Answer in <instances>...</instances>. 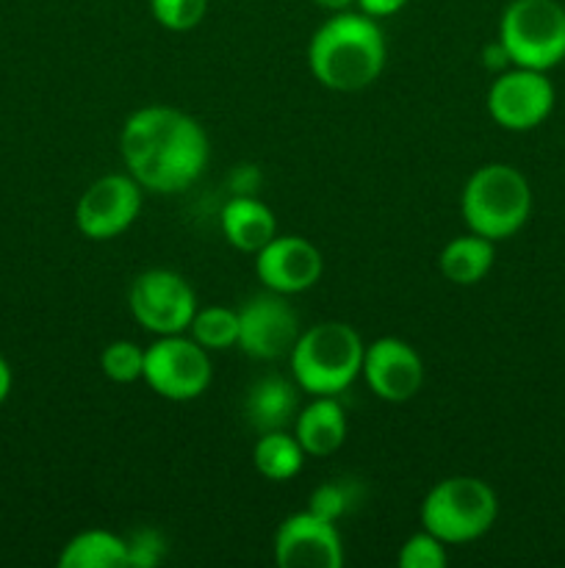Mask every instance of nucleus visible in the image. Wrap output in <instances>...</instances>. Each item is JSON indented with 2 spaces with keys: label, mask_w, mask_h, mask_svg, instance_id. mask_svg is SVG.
I'll use <instances>...</instances> for the list:
<instances>
[{
  "label": "nucleus",
  "mask_w": 565,
  "mask_h": 568,
  "mask_svg": "<svg viewBox=\"0 0 565 568\" xmlns=\"http://www.w3.org/2000/svg\"><path fill=\"white\" fill-rule=\"evenodd\" d=\"M120 153L138 186L177 194L203 175L210 148L208 133L186 111L144 105L122 125Z\"/></svg>",
  "instance_id": "obj_1"
},
{
  "label": "nucleus",
  "mask_w": 565,
  "mask_h": 568,
  "mask_svg": "<svg viewBox=\"0 0 565 568\" xmlns=\"http://www.w3.org/2000/svg\"><path fill=\"white\" fill-rule=\"evenodd\" d=\"M316 81L332 92H360L380 78L386 67V37L374 17L336 11L316 28L308 48Z\"/></svg>",
  "instance_id": "obj_2"
},
{
  "label": "nucleus",
  "mask_w": 565,
  "mask_h": 568,
  "mask_svg": "<svg viewBox=\"0 0 565 568\" xmlns=\"http://www.w3.org/2000/svg\"><path fill=\"white\" fill-rule=\"evenodd\" d=\"M366 344L343 322H319L299 333L291 349L294 383L310 397H338L360 375Z\"/></svg>",
  "instance_id": "obj_3"
},
{
  "label": "nucleus",
  "mask_w": 565,
  "mask_h": 568,
  "mask_svg": "<svg viewBox=\"0 0 565 568\" xmlns=\"http://www.w3.org/2000/svg\"><path fill=\"white\" fill-rule=\"evenodd\" d=\"M460 209L471 233L491 239L493 244L504 242L530 220V181L510 164H485L465 181Z\"/></svg>",
  "instance_id": "obj_4"
},
{
  "label": "nucleus",
  "mask_w": 565,
  "mask_h": 568,
  "mask_svg": "<svg viewBox=\"0 0 565 568\" xmlns=\"http://www.w3.org/2000/svg\"><path fill=\"white\" fill-rule=\"evenodd\" d=\"M499 516L496 491L480 477H446L421 503V525L443 544H469L485 536Z\"/></svg>",
  "instance_id": "obj_5"
},
{
  "label": "nucleus",
  "mask_w": 565,
  "mask_h": 568,
  "mask_svg": "<svg viewBox=\"0 0 565 568\" xmlns=\"http://www.w3.org/2000/svg\"><path fill=\"white\" fill-rule=\"evenodd\" d=\"M510 64L548 72L565 61V6L559 0H510L499 20Z\"/></svg>",
  "instance_id": "obj_6"
},
{
  "label": "nucleus",
  "mask_w": 565,
  "mask_h": 568,
  "mask_svg": "<svg viewBox=\"0 0 565 568\" xmlns=\"http://www.w3.org/2000/svg\"><path fill=\"white\" fill-rule=\"evenodd\" d=\"M208 349L199 347L194 338L158 336V342L144 349V372L142 381L153 388L158 397L172 403H188L205 394L210 386Z\"/></svg>",
  "instance_id": "obj_7"
},
{
  "label": "nucleus",
  "mask_w": 565,
  "mask_h": 568,
  "mask_svg": "<svg viewBox=\"0 0 565 568\" xmlns=\"http://www.w3.org/2000/svg\"><path fill=\"white\" fill-rule=\"evenodd\" d=\"M127 305L138 325L155 336L188 331L197 314V294L186 277L172 270H147L131 283Z\"/></svg>",
  "instance_id": "obj_8"
},
{
  "label": "nucleus",
  "mask_w": 565,
  "mask_h": 568,
  "mask_svg": "<svg viewBox=\"0 0 565 568\" xmlns=\"http://www.w3.org/2000/svg\"><path fill=\"white\" fill-rule=\"evenodd\" d=\"M554 83L546 72L513 67L499 72L487 89V114L504 131H535L554 111Z\"/></svg>",
  "instance_id": "obj_9"
},
{
  "label": "nucleus",
  "mask_w": 565,
  "mask_h": 568,
  "mask_svg": "<svg viewBox=\"0 0 565 568\" xmlns=\"http://www.w3.org/2000/svg\"><path fill=\"white\" fill-rule=\"evenodd\" d=\"M142 211V186L133 175H103L81 194L75 205V227L92 242L122 236Z\"/></svg>",
  "instance_id": "obj_10"
},
{
  "label": "nucleus",
  "mask_w": 565,
  "mask_h": 568,
  "mask_svg": "<svg viewBox=\"0 0 565 568\" xmlns=\"http://www.w3.org/2000/svg\"><path fill=\"white\" fill-rule=\"evenodd\" d=\"M299 338V320L282 294H258L238 311V347L255 361L291 355Z\"/></svg>",
  "instance_id": "obj_11"
},
{
  "label": "nucleus",
  "mask_w": 565,
  "mask_h": 568,
  "mask_svg": "<svg viewBox=\"0 0 565 568\" xmlns=\"http://www.w3.org/2000/svg\"><path fill=\"white\" fill-rule=\"evenodd\" d=\"M275 564L282 568H341L343 544L336 521L302 510L277 527Z\"/></svg>",
  "instance_id": "obj_12"
},
{
  "label": "nucleus",
  "mask_w": 565,
  "mask_h": 568,
  "mask_svg": "<svg viewBox=\"0 0 565 568\" xmlns=\"http://www.w3.org/2000/svg\"><path fill=\"white\" fill-rule=\"evenodd\" d=\"M360 375L366 377L371 392L386 403H408L421 392L424 364L408 342L386 336L366 347Z\"/></svg>",
  "instance_id": "obj_13"
},
{
  "label": "nucleus",
  "mask_w": 565,
  "mask_h": 568,
  "mask_svg": "<svg viewBox=\"0 0 565 568\" xmlns=\"http://www.w3.org/2000/svg\"><path fill=\"white\" fill-rule=\"evenodd\" d=\"M255 272L269 292L302 294L319 283L325 272L321 253L302 236H275L255 253Z\"/></svg>",
  "instance_id": "obj_14"
},
{
  "label": "nucleus",
  "mask_w": 565,
  "mask_h": 568,
  "mask_svg": "<svg viewBox=\"0 0 565 568\" xmlns=\"http://www.w3.org/2000/svg\"><path fill=\"white\" fill-rule=\"evenodd\" d=\"M294 436L310 458H327L347 442V414L336 397H314L294 419Z\"/></svg>",
  "instance_id": "obj_15"
},
{
  "label": "nucleus",
  "mask_w": 565,
  "mask_h": 568,
  "mask_svg": "<svg viewBox=\"0 0 565 568\" xmlns=\"http://www.w3.org/2000/svg\"><path fill=\"white\" fill-rule=\"evenodd\" d=\"M294 383L286 377H260L249 386L247 399H244V416H247L249 427L258 433L286 430L299 414V397Z\"/></svg>",
  "instance_id": "obj_16"
},
{
  "label": "nucleus",
  "mask_w": 565,
  "mask_h": 568,
  "mask_svg": "<svg viewBox=\"0 0 565 568\" xmlns=\"http://www.w3.org/2000/svg\"><path fill=\"white\" fill-rule=\"evenodd\" d=\"M219 225L233 247L253 255L277 236V220L269 205L255 197H247V194L227 200L219 214Z\"/></svg>",
  "instance_id": "obj_17"
},
{
  "label": "nucleus",
  "mask_w": 565,
  "mask_h": 568,
  "mask_svg": "<svg viewBox=\"0 0 565 568\" xmlns=\"http://www.w3.org/2000/svg\"><path fill=\"white\" fill-rule=\"evenodd\" d=\"M493 258H496V250H493L491 239L469 233V236L452 239L441 250L438 266H441L443 277L454 286H474V283L485 281Z\"/></svg>",
  "instance_id": "obj_18"
},
{
  "label": "nucleus",
  "mask_w": 565,
  "mask_h": 568,
  "mask_svg": "<svg viewBox=\"0 0 565 568\" xmlns=\"http://www.w3.org/2000/svg\"><path fill=\"white\" fill-rule=\"evenodd\" d=\"M61 568H125L127 541L109 530H83L66 541L59 555Z\"/></svg>",
  "instance_id": "obj_19"
},
{
  "label": "nucleus",
  "mask_w": 565,
  "mask_h": 568,
  "mask_svg": "<svg viewBox=\"0 0 565 568\" xmlns=\"http://www.w3.org/2000/svg\"><path fill=\"white\" fill-rule=\"evenodd\" d=\"M253 464L266 480L286 483L299 475L305 464V449L297 442V436L286 430L260 433V438L253 447Z\"/></svg>",
  "instance_id": "obj_20"
},
{
  "label": "nucleus",
  "mask_w": 565,
  "mask_h": 568,
  "mask_svg": "<svg viewBox=\"0 0 565 568\" xmlns=\"http://www.w3.org/2000/svg\"><path fill=\"white\" fill-rule=\"evenodd\" d=\"M188 331H192L194 342L208 349V353L230 349L238 344V311L225 308V305L197 308Z\"/></svg>",
  "instance_id": "obj_21"
},
{
  "label": "nucleus",
  "mask_w": 565,
  "mask_h": 568,
  "mask_svg": "<svg viewBox=\"0 0 565 568\" xmlns=\"http://www.w3.org/2000/svg\"><path fill=\"white\" fill-rule=\"evenodd\" d=\"M100 369L114 383H133L144 372V349L133 342H111L100 355Z\"/></svg>",
  "instance_id": "obj_22"
},
{
  "label": "nucleus",
  "mask_w": 565,
  "mask_h": 568,
  "mask_svg": "<svg viewBox=\"0 0 565 568\" xmlns=\"http://www.w3.org/2000/svg\"><path fill=\"white\" fill-rule=\"evenodd\" d=\"M155 22L166 31H192L208 11V0H150Z\"/></svg>",
  "instance_id": "obj_23"
},
{
  "label": "nucleus",
  "mask_w": 565,
  "mask_h": 568,
  "mask_svg": "<svg viewBox=\"0 0 565 568\" xmlns=\"http://www.w3.org/2000/svg\"><path fill=\"white\" fill-rule=\"evenodd\" d=\"M446 544L427 530L410 536L399 549V566L402 568H446Z\"/></svg>",
  "instance_id": "obj_24"
},
{
  "label": "nucleus",
  "mask_w": 565,
  "mask_h": 568,
  "mask_svg": "<svg viewBox=\"0 0 565 568\" xmlns=\"http://www.w3.org/2000/svg\"><path fill=\"white\" fill-rule=\"evenodd\" d=\"M127 541V566L133 568H155L164 564L166 541L158 530H136Z\"/></svg>",
  "instance_id": "obj_25"
},
{
  "label": "nucleus",
  "mask_w": 565,
  "mask_h": 568,
  "mask_svg": "<svg viewBox=\"0 0 565 568\" xmlns=\"http://www.w3.org/2000/svg\"><path fill=\"white\" fill-rule=\"evenodd\" d=\"M349 505H352V491H349V486H341V483H325V486H319L310 494L308 510L327 521H338L347 514Z\"/></svg>",
  "instance_id": "obj_26"
},
{
  "label": "nucleus",
  "mask_w": 565,
  "mask_h": 568,
  "mask_svg": "<svg viewBox=\"0 0 565 568\" xmlns=\"http://www.w3.org/2000/svg\"><path fill=\"white\" fill-rule=\"evenodd\" d=\"M355 3L360 6V11H363V14L380 20V17H391V14H397V11H402L410 0H355Z\"/></svg>",
  "instance_id": "obj_27"
},
{
  "label": "nucleus",
  "mask_w": 565,
  "mask_h": 568,
  "mask_svg": "<svg viewBox=\"0 0 565 568\" xmlns=\"http://www.w3.org/2000/svg\"><path fill=\"white\" fill-rule=\"evenodd\" d=\"M485 67L487 70L496 72V75L510 67V55H507V50L502 48V42H499V39H496V44H487L485 48Z\"/></svg>",
  "instance_id": "obj_28"
},
{
  "label": "nucleus",
  "mask_w": 565,
  "mask_h": 568,
  "mask_svg": "<svg viewBox=\"0 0 565 568\" xmlns=\"http://www.w3.org/2000/svg\"><path fill=\"white\" fill-rule=\"evenodd\" d=\"M11 386H14V375H11L9 361H6L3 355H0V405H3L6 399H9Z\"/></svg>",
  "instance_id": "obj_29"
},
{
  "label": "nucleus",
  "mask_w": 565,
  "mask_h": 568,
  "mask_svg": "<svg viewBox=\"0 0 565 568\" xmlns=\"http://www.w3.org/2000/svg\"><path fill=\"white\" fill-rule=\"evenodd\" d=\"M314 3L319 6V9H327V11H347L355 0H314Z\"/></svg>",
  "instance_id": "obj_30"
}]
</instances>
